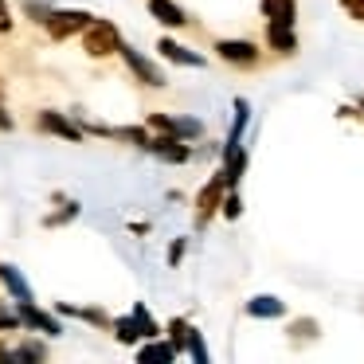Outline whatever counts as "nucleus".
I'll return each instance as SVG.
<instances>
[{
  "instance_id": "nucleus-1",
  "label": "nucleus",
  "mask_w": 364,
  "mask_h": 364,
  "mask_svg": "<svg viewBox=\"0 0 364 364\" xmlns=\"http://www.w3.org/2000/svg\"><path fill=\"white\" fill-rule=\"evenodd\" d=\"M118 48H122V32L114 20H90L82 28V51H87V59H110V55H118Z\"/></svg>"
},
{
  "instance_id": "nucleus-2",
  "label": "nucleus",
  "mask_w": 364,
  "mask_h": 364,
  "mask_svg": "<svg viewBox=\"0 0 364 364\" xmlns=\"http://www.w3.org/2000/svg\"><path fill=\"white\" fill-rule=\"evenodd\" d=\"M90 20H95V16L82 12V9H51V16L43 20V32H48L51 40L63 43V40H71V36H79Z\"/></svg>"
},
{
  "instance_id": "nucleus-3",
  "label": "nucleus",
  "mask_w": 364,
  "mask_h": 364,
  "mask_svg": "<svg viewBox=\"0 0 364 364\" xmlns=\"http://www.w3.org/2000/svg\"><path fill=\"white\" fill-rule=\"evenodd\" d=\"M118 55H122V63L134 71V79L141 82V87H153V90H161V87H168V79H165V71H161L153 59H145L141 51H134L129 43H122L118 48Z\"/></svg>"
},
{
  "instance_id": "nucleus-4",
  "label": "nucleus",
  "mask_w": 364,
  "mask_h": 364,
  "mask_svg": "<svg viewBox=\"0 0 364 364\" xmlns=\"http://www.w3.org/2000/svg\"><path fill=\"white\" fill-rule=\"evenodd\" d=\"M223 192H228L223 173H215L212 181L200 188V196H196V228H208V223H212V215L220 212V204H223Z\"/></svg>"
},
{
  "instance_id": "nucleus-5",
  "label": "nucleus",
  "mask_w": 364,
  "mask_h": 364,
  "mask_svg": "<svg viewBox=\"0 0 364 364\" xmlns=\"http://www.w3.org/2000/svg\"><path fill=\"white\" fill-rule=\"evenodd\" d=\"M36 129H40V134H51V137H63V141H82V126H75V122L59 110H40L36 114Z\"/></svg>"
},
{
  "instance_id": "nucleus-6",
  "label": "nucleus",
  "mask_w": 364,
  "mask_h": 364,
  "mask_svg": "<svg viewBox=\"0 0 364 364\" xmlns=\"http://www.w3.org/2000/svg\"><path fill=\"white\" fill-rule=\"evenodd\" d=\"M215 55L231 67H255L259 63V48L251 40H215Z\"/></svg>"
},
{
  "instance_id": "nucleus-7",
  "label": "nucleus",
  "mask_w": 364,
  "mask_h": 364,
  "mask_svg": "<svg viewBox=\"0 0 364 364\" xmlns=\"http://www.w3.org/2000/svg\"><path fill=\"white\" fill-rule=\"evenodd\" d=\"M16 317H20V325H28V329L43 333V337H59V333H63V325H59L51 314L36 309V301H16Z\"/></svg>"
},
{
  "instance_id": "nucleus-8",
  "label": "nucleus",
  "mask_w": 364,
  "mask_h": 364,
  "mask_svg": "<svg viewBox=\"0 0 364 364\" xmlns=\"http://www.w3.org/2000/svg\"><path fill=\"white\" fill-rule=\"evenodd\" d=\"M149 153H153V157H161L165 165H188V161H192V149L181 141V137H157V134H153Z\"/></svg>"
},
{
  "instance_id": "nucleus-9",
  "label": "nucleus",
  "mask_w": 364,
  "mask_h": 364,
  "mask_svg": "<svg viewBox=\"0 0 364 364\" xmlns=\"http://www.w3.org/2000/svg\"><path fill=\"white\" fill-rule=\"evenodd\" d=\"M149 4V16L157 20L161 28H184L188 24V12L176 4V0H145Z\"/></svg>"
},
{
  "instance_id": "nucleus-10",
  "label": "nucleus",
  "mask_w": 364,
  "mask_h": 364,
  "mask_svg": "<svg viewBox=\"0 0 364 364\" xmlns=\"http://www.w3.org/2000/svg\"><path fill=\"white\" fill-rule=\"evenodd\" d=\"M157 51H161V59H165V63H181V67H204V55H200V51H188L184 43L168 40V36H161V40H157Z\"/></svg>"
},
{
  "instance_id": "nucleus-11",
  "label": "nucleus",
  "mask_w": 364,
  "mask_h": 364,
  "mask_svg": "<svg viewBox=\"0 0 364 364\" xmlns=\"http://www.w3.org/2000/svg\"><path fill=\"white\" fill-rule=\"evenodd\" d=\"M267 43L274 51H282V55H294V51H298L294 24H286V20H267Z\"/></svg>"
},
{
  "instance_id": "nucleus-12",
  "label": "nucleus",
  "mask_w": 364,
  "mask_h": 364,
  "mask_svg": "<svg viewBox=\"0 0 364 364\" xmlns=\"http://www.w3.org/2000/svg\"><path fill=\"white\" fill-rule=\"evenodd\" d=\"M0 286L12 294L16 301H36V294H32V286H28V278L20 274L12 262H0Z\"/></svg>"
},
{
  "instance_id": "nucleus-13",
  "label": "nucleus",
  "mask_w": 364,
  "mask_h": 364,
  "mask_svg": "<svg viewBox=\"0 0 364 364\" xmlns=\"http://www.w3.org/2000/svg\"><path fill=\"white\" fill-rule=\"evenodd\" d=\"M247 314H251V317H282L286 306L274 298V294H259V298L247 301Z\"/></svg>"
},
{
  "instance_id": "nucleus-14",
  "label": "nucleus",
  "mask_w": 364,
  "mask_h": 364,
  "mask_svg": "<svg viewBox=\"0 0 364 364\" xmlns=\"http://www.w3.org/2000/svg\"><path fill=\"white\" fill-rule=\"evenodd\" d=\"M137 360L141 364H153V360H176V348H173V341H157V337H149V345L145 348H137Z\"/></svg>"
},
{
  "instance_id": "nucleus-15",
  "label": "nucleus",
  "mask_w": 364,
  "mask_h": 364,
  "mask_svg": "<svg viewBox=\"0 0 364 364\" xmlns=\"http://www.w3.org/2000/svg\"><path fill=\"white\" fill-rule=\"evenodd\" d=\"M114 137H118V141L137 145L141 153H149V145H153V134H149L145 126H122V129H114Z\"/></svg>"
},
{
  "instance_id": "nucleus-16",
  "label": "nucleus",
  "mask_w": 364,
  "mask_h": 364,
  "mask_svg": "<svg viewBox=\"0 0 364 364\" xmlns=\"http://www.w3.org/2000/svg\"><path fill=\"white\" fill-rule=\"evenodd\" d=\"M129 317H134L137 333H141L145 341H149V337H161V325L153 321V314H149V306H145V301H137V306H134V314H129Z\"/></svg>"
},
{
  "instance_id": "nucleus-17",
  "label": "nucleus",
  "mask_w": 364,
  "mask_h": 364,
  "mask_svg": "<svg viewBox=\"0 0 364 364\" xmlns=\"http://www.w3.org/2000/svg\"><path fill=\"white\" fill-rule=\"evenodd\" d=\"M294 12H298L294 0H262V16L267 20H286V24H294Z\"/></svg>"
},
{
  "instance_id": "nucleus-18",
  "label": "nucleus",
  "mask_w": 364,
  "mask_h": 364,
  "mask_svg": "<svg viewBox=\"0 0 364 364\" xmlns=\"http://www.w3.org/2000/svg\"><path fill=\"white\" fill-rule=\"evenodd\" d=\"M247 118H251L247 98H235V126H231V137H228V145H223V149H235V145H239V137H243V129H247Z\"/></svg>"
},
{
  "instance_id": "nucleus-19",
  "label": "nucleus",
  "mask_w": 364,
  "mask_h": 364,
  "mask_svg": "<svg viewBox=\"0 0 364 364\" xmlns=\"http://www.w3.org/2000/svg\"><path fill=\"white\" fill-rule=\"evenodd\" d=\"M145 129L157 137H176V118H168V114H149L145 118Z\"/></svg>"
},
{
  "instance_id": "nucleus-20",
  "label": "nucleus",
  "mask_w": 364,
  "mask_h": 364,
  "mask_svg": "<svg viewBox=\"0 0 364 364\" xmlns=\"http://www.w3.org/2000/svg\"><path fill=\"white\" fill-rule=\"evenodd\" d=\"M110 329H114V337H118L122 345H137V341H141V333H137L134 317H118V321H110Z\"/></svg>"
},
{
  "instance_id": "nucleus-21",
  "label": "nucleus",
  "mask_w": 364,
  "mask_h": 364,
  "mask_svg": "<svg viewBox=\"0 0 364 364\" xmlns=\"http://www.w3.org/2000/svg\"><path fill=\"white\" fill-rule=\"evenodd\" d=\"M188 333H192V325L184 321V317H173V321H168V341H173L176 353H184V345H188Z\"/></svg>"
},
{
  "instance_id": "nucleus-22",
  "label": "nucleus",
  "mask_w": 364,
  "mask_h": 364,
  "mask_svg": "<svg viewBox=\"0 0 364 364\" xmlns=\"http://www.w3.org/2000/svg\"><path fill=\"white\" fill-rule=\"evenodd\" d=\"M200 134H204V122H196V118H176V137H181V141H196Z\"/></svg>"
},
{
  "instance_id": "nucleus-23",
  "label": "nucleus",
  "mask_w": 364,
  "mask_h": 364,
  "mask_svg": "<svg viewBox=\"0 0 364 364\" xmlns=\"http://www.w3.org/2000/svg\"><path fill=\"white\" fill-rule=\"evenodd\" d=\"M220 212H223V220H239V215H243V200L235 196V192H223V204H220Z\"/></svg>"
},
{
  "instance_id": "nucleus-24",
  "label": "nucleus",
  "mask_w": 364,
  "mask_h": 364,
  "mask_svg": "<svg viewBox=\"0 0 364 364\" xmlns=\"http://www.w3.org/2000/svg\"><path fill=\"white\" fill-rule=\"evenodd\" d=\"M24 12L32 16V24L43 28V20L51 16V4H43V0H24Z\"/></svg>"
},
{
  "instance_id": "nucleus-25",
  "label": "nucleus",
  "mask_w": 364,
  "mask_h": 364,
  "mask_svg": "<svg viewBox=\"0 0 364 364\" xmlns=\"http://www.w3.org/2000/svg\"><path fill=\"white\" fill-rule=\"evenodd\" d=\"M184 348H188V356H192L196 364H208V348H204V341H200L196 329L188 333V345H184Z\"/></svg>"
},
{
  "instance_id": "nucleus-26",
  "label": "nucleus",
  "mask_w": 364,
  "mask_h": 364,
  "mask_svg": "<svg viewBox=\"0 0 364 364\" xmlns=\"http://www.w3.org/2000/svg\"><path fill=\"white\" fill-rule=\"evenodd\" d=\"M75 215H79V204H75V200H67L63 204V212H55V215H48V228H55V223H67V220H75Z\"/></svg>"
},
{
  "instance_id": "nucleus-27",
  "label": "nucleus",
  "mask_w": 364,
  "mask_h": 364,
  "mask_svg": "<svg viewBox=\"0 0 364 364\" xmlns=\"http://www.w3.org/2000/svg\"><path fill=\"white\" fill-rule=\"evenodd\" d=\"M12 28H16V16H12L9 0H0V36H12Z\"/></svg>"
},
{
  "instance_id": "nucleus-28",
  "label": "nucleus",
  "mask_w": 364,
  "mask_h": 364,
  "mask_svg": "<svg viewBox=\"0 0 364 364\" xmlns=\"http://www.w3.org/2000/svg\"><path fill=\"white\" fill-rule=\"evenodd\" d=\"M184 251H188V243H184V239H173V247H168V267H181Z\"/></svg>"
},
{
  "instance_id": "nucleus-29",
  "label": "nucleus",
  "mask_w": 364,
  "mask_h": 364,
  "mask_svg": "<svg viewBox=\"0 0 364 364\" xmlns=\"http://www.w3.org/2000/svg\"><path fill=\"white\" fill-rule=\"evenodd\" d=\"M79 317H82V321H90V325H102V329L110 325V317H106L102 309H79Z\"/></svg>"
},
{
  "instance_id": "nucleus-30",
  "label": "nucleus",
  "mask_w": 364,
  "mask_h": 364,
  "mask_svg": "<svg viewBox=\"0 0 364 364\" xmlns=\"http://www.w3.org/2000/svg\"><path fill=\"white\" fill-rule=\"evenodd\" d=\"M341 9H345L353 20H360V24H364V0H341Z\"/></svg>"
},
{
  "instance_id": "nucleus-31",
  "label": "nucleus",
  "mask_w": 364,
  "mask_h": 364,
  "mask_svg": "<svg viewBox=\"0 0 364 364\" xmlns=\"http://www.w3.org/2000/svg\"><path fill=\"white\" fill-rule=\"evenodd\" d=\"M12 126H16V122H12V114L0 106V129H12Z\"/></svg>"
},
{
  "instance_id": "nucleus-32",
  "label": "nucleus",
  "mask_w": 364,
  "mask_h": 364,
  "mask_svg": "<svg viewBox=\"0 0 364 364\" xmlns=\"http://www.w3.org/2000/svg\"><path fill=\"white\" fill-rule=\"evenodd\" d=\"M0 98H4V82H0Z\"/></svg>"
}]
</instances>
